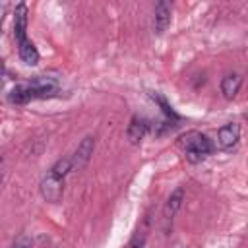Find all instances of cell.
<instances>
[{
    "label": "cell",
    "mask_w": 248,
    "mask_h": 248,
    "mask_svg": "<svg viewBox=\"0 0 248 248\" xmlns=\"http://www.w3.org/2000/svg\"><path fill=\"white\" fill-rule=\"evenodd\" d=\"M180 145H182L184 155L190 163H202L213 151L211 140L205 134H200V132H188L186 136H182Z\"/></svg>",
    "instance_id": "obj_1"
},
{
    "label": "cell",
    "mask_w": 248,
    "mask_h": 248,
    "mask_svg": "<svg viewBox=\"0 0 248 248\" xmlns=\"http://www.w3.org/2000/svg\"><path fill=\"white\" fill-rule=\"evenodd\" d=\"M41 194L46 202L50 203H56L62 200V194H64V178H58L54 174H46L41 182Z\"/></svg>",
    "instance_id": "obj_2"
},
{
    "label": "cell",
    "mask_w": 248,
    "mask_h": 248,
    "mask_svg": "<svg viewBox=\"0 0 248 248\" xmlns=\"http://www.w3.org/2000/svg\"><path fill=\"white\" fill-rule=\"evenodd\" d=\"M238 140H240V126L236 122H229L221 126L217 132V145L223 151H231L232 147H236Z\"/></svg>",
    "instance_id": "obj_3"
},
{
    "label": "cell",
    "mask_w": 248,
    "mask_h": 248,
    "mask_svg": "<svg viewBox=\"0 0 248 248\" xmlns=\"http://www.w3.org/2000/svg\"><path fill=\"white\" fill-rule=\"evenodd\" d=\"M27 83H29V87L33 89L35 99H45V97H50V95H54V93L58 91L56 79L46 78V76H37V78H33V79L27 81Z\"/></svg>",
    "instance_id": "obj_4"
},
{
    "label": "cell",
    "mask_w": 248,
    "mask_h": 248,
    "mask_svg": "<svg viewBox=\"0 0 248 248\" xmlns=\"http://www.w3.org/2000/svg\"><path fill=\"white\" fill-rule=\"evenodd\" d=\"M93 149H95V140H93L91 136L83 138L81 143L78 145V149H76L74 155H72L74 170H79V169H83V167L89 163V159H91V155H93Z\"/></svg>",
    "instance_id": "obj_5"
},
{
    "label": "cell",
    "mask_w": 248,
    "mask_h": 248,
    "mask_svg": "<svg viewBox=\"0 0 248 248\" xmlns=\"http://www.w3.org/2000/svg\"><path fill=\"white\" fill-rule=\"evenodd\" d=\"M149 130V120L143 116H134L128 124V140L132 143H140Z\"/></svg>",
    "instance_id": "obj_6"
},
{
    "label": "cell",
    "mask_w": 248,
    "mask_h": 248,
    "mask_svg": "<svg viewBox=\"0 0 248 248\" xmlns=\"http://www.w3.org/2000/svg\"><path fill=\"white\" fill-rule=\"evenodd\" d=\"M17 50H19V58L23 60V64L27 66H35L39 62V52L35 48V45L23 37V39H17Z\"/></svg>",
    "instance_id": "obj_7"
},
{
    "label": "cell",
    "mask_w": 248,
    "mask_h": 248,
    "mask_svg": "<svg viewBox=\"0 0 248 248\" xmlns=\"http://www.w3.org/2000/svg\"><path fill=\"white\" fill-rule=\"evenodd\" d=\"M14 37H27V6L17 4L14 10Z\"/></svg>",
    "instance_id": "obj_8"
},
{
    "label": "cell",
    "mask_w": 248,
    "mask_h": 248,
    "mask_svg": "<svg viewBox=\"0 0 248 248\" xmlns=\"http://www.w3.org/2000/svg\"><path fill=\"white\" fill-rule=\"evenodd\" d=\"M170 23V8L167 2H157L155 4V17H153V27L157 33H163Z\"/></svg>",
    "instance_id": "obj_9"
},
{
    "label": "cell",
    "mask_w": 248,
    "mask_h": 248,
    "mask_svg": "<svg viewBox=\"0 0 248 248\" xmlns=\"http://www.w3.org/2000/svg\"><path fill=\"white\" fill-rule=\"evenodd\" d=\"M242 85V78L238 74H227L223 79H221V93L225 99H232L236 97L238 89Z\"/></svg>",
    "instance_id": "obj_10"
},
{
    "label": "cell",
    "mask_w": 248,
    "mask_h": 248,
    "mask_svg": "<svg viewBox=\"0 0 248 248\" xmlns=\"http://www.w3.org/2000/svg\"><path fill=\"white\" fill-rule=\"evenodd\" d=\"M182 202H184V188H176L169 200H167V205H165V217L170 219L176 215V211L182 207Z\"/></svg>",
    "instance_id": "obj_11"
},
{
    "label": "cell",
    "mask_w": 248,
    "mask_h": 248,
    "mask_svg": "<svg viewBox=\"0 0 248 248\" xmlns=\"http://www.w3.org/2000/svg\"><path fill=\"white\" fill-rule=\"evenodd\" d=\"M70 170H74V165H72V157H64V159H58L52 167H50V174L58 176V178H64Z\"/></svg>",
    "instance_id": "obj_12"
},
{
    "label": "cell",
    "mask_w": 248,
    "mask_h": 248,
    "mask_svg": "<svg viewBox=\"0 0 248 248\" xmlns=\"http://www.w3.org/2000/svg\"><path fill=\"white\" fill-rule=\"evenodd\" d=\"M151 99H153V101H157V103L161 105L163 112H165V114H167L169 118H174V120L178 118V114H176V112L172 110V107H170V105H169V103H167V101H165V99H163V97H161L159 93H151Z\"/></svg>",
    "instance_id": "obj_13"
},
{
    "label": "cell",
    "mask_w": 248,
    "mask_h": 248,
    "mask_svg": "<svg viewBox=\"0 0 248 248\" xmlns=\"http://www.w3.org/2000/svg\"><path fill=\"white\" fill-rule=\"evenodd\" d=\"M12 248H31V238H29L27 234H19V236L14 240Z\"/></svg>",
    "instance_id": "obj_14"
},
{
    "label": "cell",
    "mask_w": 248,
    "mask_h": 248,
    "mask_svg": "<svg viewBox=\"0 0 248 248\" xmlns=\"http://www.w3.org/2000/svg\"><path fill=\"white\" fill-rule=\"evenodd\" d=\"M130 248H143V236L140 238V236H136L134 238V242L130 244Z\"/></svg>",
    "instance_id": "obj_15"
},
{
    "label": "cell",
    "mask_w": 248,
    "mask_h": 248,
    "mask_svg": "<svg viewBox=\"0 0 248 248\" xmlns=\"http://www.w3.org/2000/svg\"><path fill=\"white\" fill-rule=\"evenodd\" d=\"M174 248H182V246H174Z\"/></svg>",
    "instance_id": "obj_16"
}]
</instances>
